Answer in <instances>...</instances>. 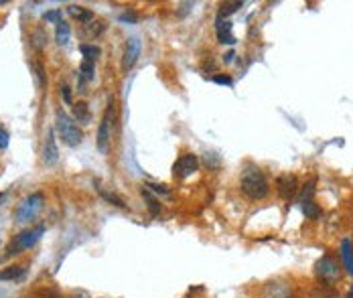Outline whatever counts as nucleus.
<instances>
[{"label": "nucleus", "instance_id": "obj_34", "mask_svg": "<svg viewBox=\"0 0 353 298\" xmlns=\"http://www.w3.org/2000/svg\"><path fill=\"white\" fill-rule=\"evenodd\" d=\"M349 298H353V292H351V294H349Z\"/></svg>", "mask_w": 353, "mask_h": 298}, {"label": "nucleus", "instance_id": "obj_31", "mask_svg": "<svg viewBox=\"0 0 353 298\" xmlns=\"http://www.w3.org/2000/svg\"><path fill=\"white\" fill-rule=\"evenodd\" d=\"M232 59H234V53H227V55L223 57V61H227V63H229V61H232Z\"/></svg>", "mask_w": 353, "mask_h": 298}, {"label": "nucleus", "instance_id": "obj_13", "mask_svg": "<svg viewBox=\"0 0 353 298\" xmlns=\"http://www.w3.org/2000/svg\"><path fill=\"white\" fill-rule=\"evenodd\" d=\"M341 258H343V264L347 268V272L353 276V248H351V242L347 240V237L341 242Z\"/></svg>", "mask_w": 353, "mask_h": 298}, {"label": "nucleus", "instance_id": "obj_8", "mask_svg": "<svg viewBox=\"0 0 353 298\" xmlns=\"http://www.w3.org/2000/svg\"><path fill=\"white\" fill-rule=\"evenodd\" d=\"M317 276L323 282H335L339 276V268H337L335 260L331 256H325L317 262Z\"/></svg>", "mask_w": 353, "mask_h": 298}, {"label": "nucleus", "instance_id": "obj_21", "mask_svg": "<svg viewBox=\"0 0 353 298\" xmlns=\"http://www.w3.org/2000/svg\"><path fill=\"white\" fill-rule=\"evenodd\" d=\"M242 6H244V2H240V0H238V2H223V4H221V10H219V17L223 19V17H227V14H234V12H236L238 8H242Z\"/></svg>", "mask_w": 353, "mask_h": 298}, {"label": "nucleus", "instance_id": "obj_22", "mask_svg": "<svg viewBox=\"0 0 353 298\" xmlns=\"http://www.w3.org/2000/svg\"><path fill=\"white\" fill-rule=\"evenodd\" d=\"M142 195L148 199V209H150V213H152V215H157V213L161 211V203H159L157 199H152V197L148 195V191H144V189H142Z\"/></svg>", "mask_w": 353, "mask_h": 298}, {"label": "nucleus", "instance_id": "obj_11", "mask_svg": "<svg viewBox=\"0 0 353 298\" xmlns=\"http://www.w3.org/2000/svg\"><path fill=\"white\" fill-rule=\"evenodd\" d=\"M217 39H219V43H227V45H234L236 43V37L232 35V23L229 21H225L223 23V19L221 17H217Z\"/></svg>", "mask_w": 353, "mask_h": 298}, {"label": "nucleus", "instance_id": "obj_23", "mask_svg": "<svg viewBox=\"0 0 353 298\" xmlns=\"http://www.w3.org/2000/svg\"><path fill=\"white\" fill-rule=\"evenodd\" d=\"M43 21H47V23H61V10L55 8V10H49V12H45L43 14Z\"/></svg>", "mask_w": 353, "mask_h": 298}, {"label": "nucleus", "instance_id": "obj_33", "mask_svg": "<svg viewBox=\"0 0 353 298\" xmlns=\"http://www.w3.org/2000/svg\"><path fill=\"white\" fill-rule=\"evenodd\" d=\"M75 298H87V296H85V294H80V296H75Z\"/></svg>", "mask_w": 353, "mask_h": 298}, {"label": "nucleus", "instance_id": "obj_25", "mask_svg": "<svg viewBox=\"0 0 353 298\" xmlns=\"http://www.w3.org/2000/svg\"><path fill=\"white\" fill-rule=\"evenodd\" d=\"M146 187H148L150 191H155V193H161V195H166V193H168V189H166L164 185H155V183H148Z\"/></svg>", "mask_w": 353, "mask_h": 298}, {"label": "nucleus", "instance_id": "obj_20", "mask_svg": "<svg viewBox=\"0 0 353 298\" xmlns=\"http://www.w3.org/2000/svg\"><path fill=\"white\" fill-rule=\"evenodd\" d=\"M98 193L102 195V199H106L108 203H112V205H116V207H126V203L122 201L118 195H114V193H110V191H106V189H102V187H98Z\"/></svg>", "mask_w": 353, "mask_h": 298}, {"label": "nucleus", "instance_id": "obj_4", "mask_svg": "<svg viewBox=\"0 0 353 298\" xmlns=\"http://www.w3.org/2000/svg\"><path fill=\"white\" fill-rule=\"evenodd\" d=\"M112 114H114V101L110 99V101H108V108H106V112H104V116H102L100 128H98V150H100L102 154H106V152H108V148H110V138H112V132H110Z\"/></svg>", "mask_w": 353, "mask_h": 298}, {"label": "nucleus", "instance_id": "obj_29", "mask_svg": "<svg viewBox=\"0 0 353 298\" xmlns=\"http://www.w3.org/2000/svg\"><path fill=\"white\" fill-rule=\"evenodd\" d=\"M35 37H37V39H43V41H47V35H45V33L41 31V28H39V31H35ZM35 47H41V41H37V43H35Z\"/></svg>", "mask_w": 353, "mask_h": 298}, {"label": "nucleus", "instance_id": "obj_5", "mask_svg": "<svg viewBox=\"0 0 353 298\" xmlns=\"http://www.w3.org/2000/svg\"><path fill=\"white\" fill-rule=\"evenodd\" d=\"M45 227L39 225L35 229H25L23 233L17 235V240H14L8 248V254H21V249H28V248H33L39 240H41V235H43Z\"/></svg>", "mask_w": 353, "mask_h": 298}, {"label": "nucleus", "instance_id": "obj_3", "mask_svg": "<svg viewBox=\"0 0 353 298\" xmlns=\"http://www.w3.org/2000/svg\"><path fill=\"white\" fill-rule=\"evenodd\" d=\"M43 193H33L30 197H27L14 211V217H17L19 223H27L30 219H35V215L43 209Z\"/></svg>", "mask_w": 353, "mask_h": 298}, {"label": "nucleus", "instance_id": "obj_1", "mask_svg": "<svg viewBox=\"0 0 353 298\" xmlns=\"http://www.w3.org/2000/svg\"><path fill=\"white\" fill-rule=\"evenodd\" d=\"M240 189L248 199L252 201H260L268 195V181L264 173L258 167L248 165L242 171V178H240Z\"/></svg>", "mask_w": 353, "mask_h": 298}, {"label": "nucleus", "instance_id": "obj_30", "mask_svg": "<svg viewBox=\"0 0 353 298\" xmlns=\"http://www.w3.org/2000/svg\"><path fill=\"white\" fill-rule=\"evenodd\" d=\"M35 71H37V79H39V85H43V69H41V65H35Z\"/></svg>", "mask_w": 353, "mask_h": 298}, {"label": "nucleus", "instance_id": "obj_12", "mask_svg": "<svg viewBox=\"0 0 353 298\" xmlns=\"http://www.w3.org/2000/svg\"><path fill=\"white\" fill-rule=\"evenodd\" d=\"M25 266H8L4 270H0V280H21L25 278Z\"/></svg>", "mask_w": 353, "mask_h": 298}, {"label": "nucleus", "instance_id": "obj_16", "mask_svg": "<svg viewBox=\"0 0 353 298\" xmlns=\"http://www.w3.org/2000/svg\"><path fill=\"white\" fill-rule=\"evenodd\" d=\"M67 12L71 14L73 19H78L80 23H89L91 19H94V14H91V10L83 8V6H69Z\"/></svg>", "mask_w": 353, "mask_h": 298}, {"label": "nucleus", "instance_id": "obj_10", "mask_svg": "<svg viewBox=\"0 0 353 298\" xmlns=\"http://www.w3.org/2000/svg\"><path fill=\"white\" fill-rule=\"evenodd\" d=\"M59 160V148H57V142H55V130L51 128L45 136V146H43V162L47 167H53L55 162Z\"/></svg>", "mask_w": 353, "mask_h": 298}, {"label": "nucleus", "instance_id": "obj_15", "mask_svg": "<svg viewBox=\"0 0 353 298\" xmlns=\"http://www.w3.org/2000/svg\"><path fill=\"white\" fill-rule=\"evenodd\" d=\"M73 116H75V120H80L83 124H89L91 122V114L87 110V103L85 101H80V103H75L73 106Z\"/></svg>", "mask_w": 353, "mask_h": 298}, {"label": "nucleus", "instance_id": "obj_2", "mask_svg": "<svg viewBox=\"0 0 353 298\" xmlns=\"http://www.w3.org/2000/svg\"><path fill=\"white\" fill-rule=\"evenodd\" d=\"M55 130L59 132L61 140H63L67 146H71V148L80 146L81 140H83V132L80 130V126L75 124L63 110H57V114H55Z\"/></svg>", "mask_w": 353, "mask_h": 298}, {"label": "nucleus", "instance_id": "obj_17", "mask_svg": "<svg viewBox=\"0 0 353 298\" xmlns=\"http://www.w3.org/2000/svg\"><path fill=\"white\" fill-rule=\"evenodd\" d=\"M80 79L81 81H91L94 79V73H96V61H89V59H83V63L80 67Z\"/></svg>", "mask_w": 353, "mask_h": 298}, {"label": "nucleus", "instance_id": "obj_27", "mask_svg": "<svg viewBox=\"0 0 353 298\" xmlns=\"http://www.w3.org/2000/svg\"><path fill=\"white\" fill-rule=\"evenodd\" d=\"M120 21H122V23H136L138 17H136L134 12H124V14H120Z\"/></svg>", "mask_w": 353, "mask_h": 298}, {"label": "nucleus", "instance_id": "obj_18", "mask_svg": "<svg viewBox=\"0 0 353 298\" xmlns=\"http://www.w3.org/2000/svg\"><path fill=\"white\" fill-rule=\"evenodd\" d=\"M302 211H304L306 219H319V217H321V209H319V205H317L313 199H309V201L302 203Z\"/></svg>", "mask_w": 353, "mask_h": 298}, {"label": "nucleus", "instance_id": "obj_19", "mask_svg": "<svg viewBox=\"0 0 353 298\" xmlns=\"http://www.w3.org/2000/svg\"><path fill=\"white\" fill-rule=\"evenodd\" d=\"M80 51L83 59H89V61H96L100 55V47H96V45H80Z\"/></svg>", "mask_w": 353, "mask_h": 298}, {"label": "nucleus", "instance_id": "obj_28", "mask_svg": "<svg viewBox=\"0 0 353 298\" xmlns=\"http://www.w3.org/2000/svg\"><path fill=\"white\" fill-rule=\"evenodd\" d=\"M61 96H63V99H65L67 103H71V92H69L67 85H61Z\"/></svg>", "mask_w": 353, "mask_h": 298}, {"label": "nucleus", "instance_id": "obj_14", "mask_svg": "<svg viewBox=\"0 0 353 298\" xmlns=\"http://www.w3.org/2000/svg\"><path fill=\"white\" fill-rule=\"evenodd\" d=\"M55 39H57V43H59V45H67V43H69V39H71V28H69V25H67L65 21L57 23V28H55Z\"/></svg>", "mask_w": 353, "mask_h": 298}, {"label": "nucleus", "instance_id": "obj_24", "mask_svg": "<svg viewBox=\"0 0 353 298\" xmlns=\"http://www.w3.org/2000/svg\"><path fill=\"white\" fill-rule=\"evenodd\" d=\"M211 81L219 83V85H232V77H229V75H213Z\"/></svg>", "mask_w": 353, "mask_h": 298}, {"label": "nucleus", "instance_id": "obj_6", "mask_svg": "<svg viewBox=\"0 0 353 298\" xmlns=\"http://www.w3.org/2000/svg\"><path fill=\"white\" fill-rule=\"evenodd\" d=\"M276 191H278V195L286 201H290L295 195H297V191H299V181H297V176L295 174H280L278 178H276Z\"/></svg>", "mask_w": 353, "mask_h": 298}, {"label": "nucleus", "instance_id": "obj_32", "mask_svg": "<svg viewBox=\"0 0 353 298\" xmlns=\"http://www.w3.org/2000/svg\"><path fill=\"white\" fill-rule=\"evenodd\" d=\"M45 298H61V296H59V294H55V292H49V294L45 296Z\"/></svg>", "mask_w": 353, "mask_h": 298}, {"label": "nucleus", "instance_id": "obj_7", "mask_svg": "<svg viewBox=\"0 0 353 298\" xmlns=\"http://www.w3.org/2000/svg\"><path fill=\"white\" fill-rule=\"evenodd\" d=\"M199 169V160L195 154H183L173 167V174L175 178H187L191 176L195 171Z\"/></svg>", "mask_w": 353, "mask_h": 298}, {"label": "nucleus", "instance_id": "obj_9", "mask_svg": "<svg viewBox=\"0 0 353 298\" xmlns=\"http://www.w3.org/2000/svg\"><path fill=\"white\" fill-rule=\"evenodd\" d=\"M138 57H140V41H138L136 37H130V39L126 41L124 57H122V69H124V71H130V69L136 65Z\"/></svg>", "mask_w": 353, "mask_h": 298}, {"label": "nucleus", "instance_id": "obj_26", "mask_svg": "<svg viewBox=\"0 0 353 298\" xmlns=\"http://www.w3.org/2000/svg\"><path fill=\"white\" fill-rule=\"evenodd\" d=\"M6 146H8V132L0 128V150H4Z\"/></svg>", "mask_w": 353, "mask_h": 298}]
</instances>
